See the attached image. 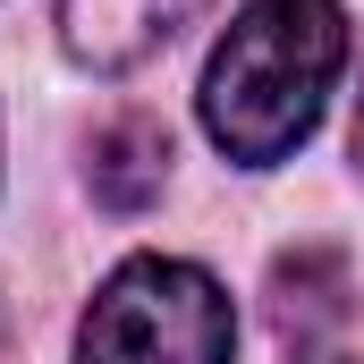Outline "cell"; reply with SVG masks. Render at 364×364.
Instances as JSON below:
<instances>
[{"label":"cell","instance_id":"277c9868","mask_svg":"<svg viewBox=\"0 0 364 364\" xmlns=\"http://www.w3.org/2000/svg\"><path fill=\"white\" fill-rule=\"evenodd\" d=\"M85 186L102 212H144L170 186V127L153 110H110L85 144Z\"/></svg>","mask_w":364,"mask_h":364},{"label":"cell","instance_id":"8992f818","mask_svg":"<svg viewBox=\"0 0 364 364\" xmlns=\"http://www.w3.org/2000/svg\"><path fill=\"white\" fill-rule=\"evenodd\" d=\"M288 364H364L356 348H339V339H314V348H296Z\"/></svg>","mask_w":364,"mask_h":364},{"label":"cell","instance_id":"6da1fadb","mask_svg":"<svg viewBox=\"0 0 364 364\" xmlns=\"http://www.w3.org/2000/svg\"><path fill=\"white\" fill-rule=\"evenodd\" d=\"M348 68L339 0H246L203 60V136L237 170H279L331 110Z\"/></svg>","mask_w":364,"mask_h":364},{"label":"cell","instance_id":"52a82bcc","mask_svg":"<svg viewBox=\"0 0 364 364\" xmlns=\"http://www.w3.org/2000/svg\"><path fill=\"white\" fill-rule=\"evenodd\" d=\"M348 153H356V178H364V93H356V127H348Z\"/></svg>","mask_w":364,"mask_h":364},{"label":"cell","instance_id":"7a4b0ae2","mask_svg":"<svg viewBox=\"0 0 364 364\" xmlns=\"http://www.w3.org/2000/svg\"><path fill=\"white\" fill-rule=\"evenodd\" d=\"M237 305L186 255H127L77 322V364H229Z\"/></svg>","mask_w":364,"mask_h":364},{"label":"cell","instance_id":"5b68a950","mask_svg":"<svg viewBox=\"0 0 364 364\" xmlns=\"http://www.w3.org/2000/svg\"><path fill=\"white\" fill-rule=\"evenodd\" d=\"M348 314H356L348 255H331V246H296V255H279V263H272V322L296 339V348L331 339Z\"/></svg>","mask_w":364,"mask_h":364},{"label":"cell","instance_id":"3957f363","mask_svg":"<svg viewBox=\"0 0 364 364\" xmlns=\"http://www.w3.org/2000/svg\"><path fill=\"white\" fill-rule=\"evenodd\" d=\"M212 0H60V43L93 77H127L153 51H170Z\"/></svg>","mask_w":364,"mask_h":364}]
</instances>
